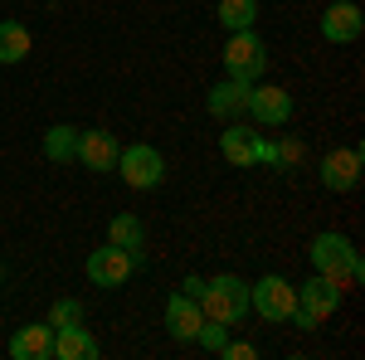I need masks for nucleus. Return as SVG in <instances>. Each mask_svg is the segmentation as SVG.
<instances>
[{
  "instance_id": "f257e3e1",
  "label": "nucleus",
  "mask_w": 365,
  "mask_h": 360,
  "mask_svg": "<svg viewBox=\"0 0 365 360\" xmlns=\"http://www.w3.org/2000/svg\"><path fill=\"white\" fill-rule=\"evenodd\" d=\"M307 258H312V268L322 277H331L336 287H356L361 282V258L351 249V239H341V234H317Z\"/></svg>"
},
{
  "instance_id": "f03ea898",
  "label": "nucleus",
  "mask_w": 365,
  "mask_h": 360,
  "mask_svg": "<svg viewBox=\"0 0 365 360\" xmlns=\"http://www.w3.org/2000/svg\"><path fill=\"white\" fill-rule=\"evenodd\" d=\"M200 312L210 317V322H225V326H234V322H244L253 307H249V282L234 273H220L205 282V292H200Z\"/></svg>"
},
{
  "instance_id": "7ed1b4c3",
  "label": "nucleus",
  "mask_w": 365,
  "mask_h": 360,
  "mask_svg": "<svg viewBox=\"0 0 365 360\" xmlns=\"http://www.w3.org/2000/svg\"><path fill=\"white\" fill-rule=\"evenodd\" d=\"M268 68V49L258 39V29H234L225 44V78H239V83H258Z\"/></svg>"
},
{
  "instance_id": "20e7f679",
  "label": "nucleus",
  "mask_w": 365,
  "mask_h": 360,
  "mask_svg": "<svg viewBox=\"0 0 365 360\" xmlns=\"http://www.w3.org/2000/svg\"><path fill=\"white\" fill-rule=\"evenodd\" d=\"M341 307V287L331 277H312V282H297V312H292V322L302 326V331H317L327 317H336Z\"/></svg>"
},
{
  "instance_id": "39448f33",
  "label": "nucleus",
  "mask_w": 365,
  "mask_h": 360,
  "mask_svg": "<svg viewBox=\"0 0 365 360\" xmlns=\"http://www.w3.org/2000/svg\"><path fill=\"white\" fill-rule=\"evenodd\" d=\"M249 307L263 317V322H292V312H297V287L287 282V277L268 273L249 282Z\"/></svg>"
},
{
  "instance_id": "423d86ee",
  "label": "nucleus",
  "mask_w": 365,
  "mask_h": 360,
  "mask_svg": "<svg viewBox=\"0 0 365 360\" xmlns=\"http://www.w3.org/2000/svg\"><path fill=\"white\" fill-rule=\"evenodd\" d=\"M117 175L132 185V190H156L161 180H166V156L156 151V146H122V156H117Z\"/></svg>"
},
{
  "instance_id": "0eeeda50",
  "label": "nucleus",
  "mask_w": 365,
  "mask_h": 360,
  "mask_svg": "<svg viewBox=\"0 0 365 360\" xmlns=\"http://www.w3.org/2000/svg\"><path fill=\"white\" fill-rule=\"evenodd\" d=\"M83 273H88L93 287H122L127 277L137 273V258H132L127 249H117V244H108V249H93V253H88Z\"/></svg>"
},
{
  "instance_id": "6e6552de",
  "label": "nucleus",
  "mask_w": 365,
  "mask_h": 360,
  "mask_svg": "<svg viewBox=\"0 0 365 360\" xmlns=\"http://www.w3.org/2000/svg\"><path fill=\"white\" fill-rule=\"evenodd\" d=\"M258 127H287L292 122V93L273 83H253L249 88V108H244Z\"/></svg>"
},
{
  "instance_id": "1a4fd4ad",
  "label": "nucleus",
  "mask_w": 365,
  "mask_h": 360,
  "mask_svg": "<svg viewBox=\"0 0 365 360\" xmlns=\"http://www.w3.org/2000/svg\"><path fill=\"white\" fill-rule=\"evenodd\" d=\"M361 29H365V15L356 0H336V5L322 10V39L327 44H356Z\"/></svg>"
},
{
  "instance_id": "9d476101",
  "label": "nucleus",
  "mask_w": 365,
  "mask_h": 360,
  "mask_svg": "<svg viewBox=\"0 0 365 360\" xmlns=\"http://www.w3.org/2000/svg\"><path fill=\"white\" fill-rule=\"evenodd\" d=\"M117 156H122V141H117V132H78V166L83 170H117Z\"/></svg>"
},
{
  "instance_id": "9b49d317",
  "label": "nucleus",
  "mask_w": 365,
  "mask_h": 360,
  "mask_svg": "<svg viewBox=\"0 0 365 360\" xmlns=\"http://www.w3.org/2000/svg\"><path fill=\"white\" fill-rule=\"evenodd\" d=\"M322 185L336 190V195L356 190V185H361V151H356V146L327 151V156H322Z\"/></svg>"
},
{
  "instance_id": "f8f14e48",
  "label": "nucleus",
  "mask_w": 365,
  "mask_h": 360,
  "mask_svg": "<svg viewBox=\"0 0 365 360\" xmlns=\"http://www.w3.org/2000/svg\"><path fill=\"white\" fill-rule=\"evenodd\" d=\"M258 127H249V122H229L225 132H220V151H225L229 166H258Z\"/></svg>"
},
{
  "instance_id": "ddd939ff",
  "label": "nucleus",
  "mask_w": 365,
  "mask_h": 360,
  "mask_svg": "<svg viewBox=\"0 0 365 360\" xmlns=\"http://www.w3.org/2000/svg\"><path fill=\"white\" fill-rule=\"evenodd\" d=\"M10 356L15 360H54V326L49 322H29L10 336Z\"/></svg>"
},
{
  "instance_id": "4468645a",
  "label": "nucleus",
  "mask_w": 365,
  "mask_h": 360,
  "mask_svg": "<svg viewBox=\"0 0 365 360\" xmlns=\"http://www.w3.org/2000/svg\"><path fill=\"white\" fill-rule=\"evenodd\" d=\"M98 356H103V346L83 322L78 326H54V360H98Z\"/></svg>"
},
{
  "instance_id": "2eb2a0df",
  "label": "nucleus",
  "mask_w": 365,
  "mask_h": 360,
  "mask_svg": "<svg viewBox=\"0 0 365 360\" xmlns=\"http://www.w3.org/2000/svg\"><path fill=\"white\" fill-rule=\"evenodd\" d=\"M200 322H205V312H200V302L190 292H175L166 302V331L175 336V341H195Z\"/></svg>"
},
{
  "instance_id": "dca6fc26",
  "label": "nucleus",
  "mask_w": 365,
  "mask_h": 360,
  "mask_svg": "<svg viewBox=\"0 0 365 360\" xmlns=\"http://www.w3.org/2000/svg\"><path fill=\"white\" fill-rule=\"evenodd\" d=\"M249 88H253V83H239V78H225V83H215V88H210V98H205L210 117H225V122L244 117V108H249Z\"/></svg>"
},
{
  "instance_id": "f3484780",
  "label": "nucleus",
  "mask_w": 365,
  "mask_h": 360,
  "mask_svg": "<svg viewBox=\"0 0 365 360\" xmlns=\"http://www.w3.org/2000/svg\"><path fill=\"white\" fill-rule=\"evenodd\" d=\"M108 244H117V249H127L137 263H146V229H141L137 215H117L113 224H108Z\"/></svg>"
},
{
  "instance_id": "a211bd4d",
  "label": "nucleus",
  "mask_w": 365,
  "mask_h": 360,
  "mask_svg": "<svg viewBox=\"0 0 365 360\" xmlns=\"http://www.w3.org/2000/svg\"><path fill=\"white\" fill-rule=\"evenodd\" d=\"M78 156V127H49L44 132V161H54V166H68Z\"/></svg>"
},
{
  "instance_id": "6ab92c4d",
  "label": "nucleus",
  "mask_w": 365,
  "mask_h": 360,
  "mask_svg": "<svg viewBox=\"0 0 365 360\" xmlns=\"http://www.w3.org/2000/svg\"><path fill=\"white\" fill-rule=\"evenodd\" d=\"M29 54V29L20 20H0V63H20Z\"/></svg>"
},
{
  "instance_id": "aec40b11",
  "label": "nucleus",
  "mask_w": 365,
  "mask_h": 360,
  "mask_svg": "<svg viewBox=\"0 0 365 360\" xmlns=\"http://www.w3.org/2000/svg\"><path fill=\"white\" fill-rule=\"evenodd\" d=\"M258 20V0H220V25L234 34V29H253Z\"/></svg>"
},
{
  "instance_id": "412c9836",
  "label": "nucleus",
  "mask_w": 365,
  "mask_h": 360,
  "mask_svg": "<svg viewBox=\"0 0 365 360\" xmlns=\"http://www.w3.org/2000/svg\"><path fill=\"white\" fill-rule=\"evenodd\" d=\"M78 322H83V302L78 297H58L49 307V326H78Z\"/></svg>"
},
{
  "instance_id": "4be33fe9",
  "label": "nucleus",
  "mask_w": 365,
  "mask_h": 360,
  "mask_svg": "<svg viewBox=\"0 0 365 360\" xmlns=\"http://www.w3.org/2000/svg\"><path fill=\"white\" fill-rule=\"evenodd\" d=\"M287 166H302V141H282L278 146V170Z\"/></svg>"
},
{
  "instance_id": "5701e85b",
  "label": "nucleus",
  "mask_w": 365,
  "mask_h": 360,
  "mask_svg": "<svg viewBox=\"0 0 365 360\" xmlns=\"http://www.w3.org/2000/svg\"><path fill=\"white\" fill-rule=\"evenodd\" d=\"M220 356H229V360H249V356H253V346H249V341H225V351H220Z\"/></svg>"
},
{
  "instance_id": "b1692460",
  "label": "nucleus",
  "mask_w": 365,
  "mask_h": 360,
  "mask_svg": "<svg viewBox=\"0 0 365 360\" xmlns=\"http://www.w3.org/2000/svg\"><path fill=\"white\" fill-rule=\"evenodd\" d=\"M180 292H190V297L200 302V292H205V277H185V287H180Z\"/></svg>"
}]
</instances>
